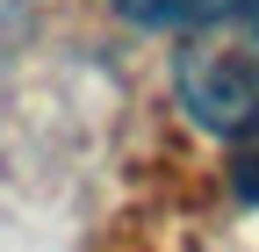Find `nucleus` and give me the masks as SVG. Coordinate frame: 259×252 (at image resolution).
I'll return each instance as SVG.
<instances>
[{
	"label": "nucleus",
	"instance_id": "nucleus-1",
	"mask_svg": "<svg viewBox=\"0 0 259 252\" xmlns=\"http://www.w3.org/2000/svg\"><path fill=\"white\" fill-rule=\"evenodd\" d=\"M180 108L223 144H259V0L216 15L202 29H187V44L173 58Z\"/></svg>",
	"mask_w": 259,
	"mask_h": 252
},
{
	"label": "nucleus",
	"instance_id": "nucleus-2",
	"mask_svg": "<svg viewBox=\"0 0 259 252\" xmlns=\"http://www.w3.org/2000/svg\"><path fill=\"white\" fill-rule=\"evenodd\" d=\"M231 8H245V0H115V15L137 29H202Z\"/></svg>",
	"mask_w": 259,
	"mask_h": 252
}]
</instances>
